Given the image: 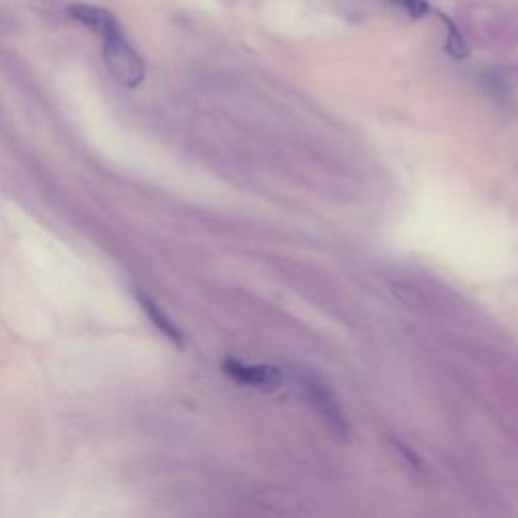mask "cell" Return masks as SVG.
I'll return each mask as SVG.
<instances>
[{"label":"cell","mask_w":518,"mask_h":518,"mask_svg":"<svg viewBox=\"0 0 518 518\" xmlns=\"http://www.w3.org/2000/svg\"><path fill=\"white\" fill-rule=\"evenodd\" d=\"M391 5H395L397 9H401L407 17L411 19H423L425 15L431 13V7L427 0H391Z\"/></svg>","instance_id":"obj_7"},{"label":"cell","mask_w":518,"mask_h":518,"mask_svg":"<svg viewBox=\"0 0 518 518\" xmlns=\"http://www.w3.org/2000/svg\"><path fill=\"white\" fill-rule=\"evenodd\" d=\"M304 387H306V393H308L312 405L330 423V427L336 431V434L347 436V421H344L342 409H340L338 401L334 399V395L330 393V389L322 381L312 379V377H308L304 381Z\"/></svg>","instance_id":"obj_2"},{"label":"cell","mask_w":518,"mask_h":518,"mask_svg":"<svg viewBox=\"0 0 518 518\" xmlns=\"http://www.w3.org/2000/svg\"><path fill=\"white\" fill-rule=\"evenodd\" d=\"M69 17L77 23H81L83 27L92 29L94 33H98L102 39L110 37L114 33H120V23L114 19L112 13H108L106 9L100 7H92V5H71L69 9Z\"/></svg>","instance_id":"obj_4"},{"label":"cell","mask_w":518,"mask_h":518,"mask_svg":"<svg viewBox=\"0 0 518 518\" xmlns=\"http://www.w3.org/2000/svg\"><path fill=\"white\" fill-rule=\"evenodd\" d=\"M104 61L110 75L126 90H136L146 77V65L124 33L104 37Z\"/></svg>","instance_id":"obj_1"},{"label":"cell","mask_w":518,"mask_h":518,"mask_svg":"<svg viewBox=\"0 0 518 518\" xmlns=\"http://www.w3.org/2000/svg\"><path fill=\"white\" fill-rule=\"evenodd\" d=\"M223 371L245 385H253V387H262V389H276L282 383V373L274 367H266V365H255V367H247L239 361H225L223 363Z\"/></svg>","instance_id":"obj_3"},{"label":"cell","mask_w":518,"mask_h":518,"mask_svg":"<svg viewBox=\"0 0 518 518\" xmlns=\"http://www.w3.org/2000/svg\"><path fill=\"white\" fill-rule=\"evenodd\" d=\"M438 17L442 19L448 35H446V53L454 59H466L470 55V49H468V43L464 39V35L460 33V29L456 27V23L446 17L444 13H438Z\"/></svg>","instance_id":"obj_6"},{"label":"cell","mask_w":518,"mask_h":518,"mask_svg":"<svg viewBox=\"0 0 518 518\" xmlns=\"http://www.w3.org/2000/svg\"><path fill=\"white\" fill-rule=\"evenodd\" d=\"M138 296V302L142 306V310L148 314V318L154 322V326L164 334L168 336L175 344H183V332L177 328V324L172 322L148 296H144L142 292H136Z\"/></svg>","instance_id":"obj_5"}]
</instances>
